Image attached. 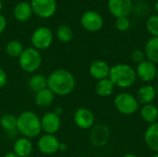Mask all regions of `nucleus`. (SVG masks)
Here are the masks:
<instances>
[{
  "label": "nucleus",
  "mask_w": 158,
  "mask_h": 157,
  "mask_svg": "<svg viewBox=\"0 0 158 157\" xmlns=\"http://www.w3.org/2000/svg\"><path fill=\"white\" fill-rule=\"evenodd\" d=\"M75 78L73 74L64 68L53 71L47 78V88L59 96H66L71 93L75 88Z\"/></svg>",
  "instance_id": "f257e3e1"
},
{
  "label": "nucleus",
  "mask_w": 158,
  "mask_h": 157,
  "mask_svg": "<svg viewBox=\"0 0 158 157\" xmlns=\"http://www.w3.org/2000/svg\"><path fill=\"white\" fill-rule=\"evenodd\" d=\"M115 87L118 88H130L137 80L135 69L125 63H118L110 68L109 77Z\"/></svg>",
  "instance_id": "f03ea898"
},
{
  "label": "nucleus",
  "mask_w": 158,
  "mask_h": 157,
  "mask_svg": "<svg viewBox=\"0 0 158 157\" xmlns=\"http://www.w3.org/2000/svg\"><path fill=\"white\" fill-rule=\"evenodd\" d=\"M17 130L25 138H35L42 131L41 118L32 111H24L17 117Z\"/></svg>",
  "instance_id": "7ed1b4c3"
},
{
  "label": "nucleus",
  "mask_w": 158,
  "mask_h": 157,
  "mask_svg": "<svg viewBox=\"0 0 158 157\" xmlns=\"http://www.w3.org/2000/svg\"><path fill=\"white\" fill-rule=\"evenodd\" d=\"M42 64V56L40 52L33 48L29 47L23 50L19 57V65L20 68L28 73L35 72Z\"/></svg>",
  "instance_id": "20e7f679"
},
{
  "label": "nucleus",
  "mask_w": 158,
  "mask_h": 157,
  "mask_svg": "<svg viewBox=\"0 0 158 157\" xmlns=\"http://www.w3.org/2000/svg\"><path fill=\"white\" fill-rule=\"evenodd\" d=\"M116 109L122 115H133L139 109V103L134 95L129 93H120L114 99Z\"/></svg>",
  "instance_id": "39448f33"
},
{
  "label": "nucleus",
  "mask_w": 158,
  "mask_h": 157,
  "mask_svg": "<svg viewBox=\"0 0 158 157\" xmlns=\"http://www.w3.org/2000/svg\"><path fill=\"white\" fill-rule=\"evenodd\" d=\"M53 43L52 31L47 27H40L36 29L31 35V43L33 48L39 50L47 49Z\"/></svg>",
  "instance_id": "423d86ee"
},
{
  "label": "nucleus",
  "mask_w": 158,
  "mask_h": 157,
  "mask_svg": "<svg viewBox=\"0 0 158 157\" xmlns=\"http://www.w3.org/2000/svg\"><path fill=\"white\" fill-rule=\"evenodd\" d=\"M81 24L84 30L91 32H96L103 28L104 19L98 12L94 10H88L82 14Z\"/></svg>",
  "instance_id": "0eeeda50"
},
{
  "label": "nucleus",
  "mask_w": 158,
  "mask_h": 157,
  "mask_svg": "<svg viewBox=\"0 0 158 157\" xmlns=\"http://www.w3.org/2000/svg\"><path fill=\"white\" fill-rule=\"evenodd\" d=\"M31 6L32 13L36 16L47 19L52 17L56 10V0H31Z\"/></svg>",
  "instance_id": "6e6552de"
},
{
  "label": "nucleus",
  "mask_w": 158,
  "mask_h": 157,
  "mask_svg": "<svg viewBox=\"0 0 158 157\" xmlns=\"http://www.w3.org/2000/svg\"><path fill=\"white\" fill-rule=\"evenodd\" d=\"M156 71L157 66L147 59L138 64L135 69L137 78L143 82L146 83H149L156 79Z\"/></svg>",
  "instance_id": "1a4fd4ad"
},
{
  "label": "nucleus",
  "mask_w": 158,
  "mask_h": 157,
  "mask_svg": "<svg viewBox=\"0 0 158 157\" xmlns=\"http://www.w3.org/2000/svg\"><path fill=\"white\" fill-rule=\"evenodd\" d=\"M107 7L109 12L118 18L128 17L132 11V1L131 0H108Z\"/></svg>",
  "instance_id": "9d476101"
},
{
  "label": "nucleus",
  "mask_w": 158,
  "mask_h": 157,
  "mask_svg": "<svg viewBox=\"0 0 158 157\" xmlns=\"http://www.w3.org/2000/svg\"><path fill=\"white\" fill-rule=\"evenodd\" d=\"M74 122L76 126L81 130L92 129L94 125V113L85 107L78 108L74 113Z\"/></svg>",
  "instance_id": "9b49d317"
},
{
  "label": "nucleus",
  "mask_w": 158,
  "mask_h": 157,
  "mask_svg": "<svg viewBox=\"0 0 158 157\" xmlns=\"http://www.w3.org/2000/svg\"><path fill=\"white\" fill-rule=\"evenodd\" d=\"M61 121L59 115L55 112H47L41 118V128L45 134L54 135L60 129Z\"/></svg>",
  "instance_id": "f8f14e48"
},
{
  "label": "nucleus",
  "mask_w": 158,
  "mask_h": 157,
  "mask_svg": "<svg viewBox=\"0 0 158 157\" xmlns=\"http://www.w3.org/2000/svg\"><path fill=\"white\" fill-rule=\"evenodd\" d=\"M38 149L44 155H53L59 150L60 143L58 139L52 134H44L38 140Z\"/></svg>",
  "instance_id": "ddd939ff"
},
{
  "label": "nucleus",
  "mask_w": 158,
  "mask_h": 157,
  "mask_svg": "<svg viewBox=\"0 0 158 157\" xmlns=\"http://www.w3.org/2000/svg\"><path fill=\"white\" fill-rule=\"evenodd\" d=\"M110 137L109 130L105 125H96L92 128L90 139L92 143L97 147H103L107 144Z\"/></svg>",
  "instance_id": "4468645a"
},
{
  "label": "nucleus",
  "mask_w": 158,
  "mask_h": 157,
  "mask_svg": "<svg viewBox=\"0 0 158 157\" xmlns=\"http://www.w3.org/2000/svg\"><path fill=\"white\" fill-rule=\"evenodd\" d=\"M110 68L111 67L108 65L107 62H106L105 60L98 59V60L94 61L90 65L89 72H90V75L94 79L100 81V80H104L109 77Z\"/></svg>",
  "instance_id": "2eb2a0df"
},
{
  "label": "nucleus",
  "mask_w": 158,
  "mask_h": 157,
  "mask_svg": "<svg viewBox=\"0 0 158 157\" xmlns=\"http://www.w3.org/2000/svg\"><path fill=\"white\" fill-rule=\"evenodd\" d=\"M135 97H136L138 103L143 105H148V104H153L154 100L156 97V87H154L153 85H151L149 83L144 84L139 88Z\"/></svg>",
  "instance_id": "dca6fc26"
},
{
  "label": "nucleus",
  "mask_w": 158,
  "mask_h": 157,
  "mask_svg": "<svg viewBox=\"0 0 158 157\" xmlns=\"http://www.w3.org/2000/svg\"><path fill=\"white\" fill-rule=\"evenodd\" d=\"M144 142L149 149L158 153V122L150 124L144 132Z\"/></svg>",
  "instance_id": "f3484780"
},
{
  "label": "nucleus",
  "mask_w": 158,
  "mask_h": 157,
  "mask_svg": "<svg viewBox=\"0 0 158 157\" xmlns=\"http://www.w3.org/2000/svg\"><path fill=\"white\" fill-rule=\"evenodd\" d=\"M13 152L19 157L30 156L32 152V143L30 139L21 137L15 142Z\"/></svg>",
  "instance_id": "a211bd4d"
},
{
  "label": "nucleus",
  "mask_w": 158,
  "mask_h": 157,
  "mask_svg": "<svg viewBox=\"0 0 158 157\" xmlns=\"http://www.w3.org/2000/svg\"><path fill=\"white\" fill-rule=\"evenodd\" d=\"M13 12H14L15 19L21 22L27 21L32 15V9H31V4L25 1L18 3Z\"/></svg>",
  "instance_id": "6ab92c4d"
},
{
  "label": "nucleus",
  "mask_w": 158,
  "mask_h": 157,
  "mask_svg": "<svg viewBox=\"0 0 158 157\" xmlns=\"http://www.w3.org/2000/svg\"><path fill=\"white\" fill-rule=\"evenodd\" d=\"M145 57L154 64H158V37H151L144 45Z\"/></svg>",
  "instance_id": "aec40b11"
},
{
  "label": "nucleus",
  "mask_w": 158,
  "mask_h": 157,
  "mask_svg": "<svg viewBox=\"0 0 158 157\" xmlns=\"http://www.w3.org/2000/svg\"><path fill=\"white\" fill-rule=\"evenodd\" d=\"M141 118L143 121L148 124H153L157 122L158 119V108L154 104L143 105L140 110Z\"/></svg>",
  "instance_id": "412c9836"
},
{
  "label": "nucleus",
  "mask_w": 158,
  "mask_h": 157,
  "mask_svg": "<svg viewBox=\"0 0 158 157\" xmlns=\"http://www.w3.org/2000/svg\"><path fill=\"white\" fill-rule=\"evenodd\" d=\"M115 89V85L110 81L109 78L100 80L95 85V93L100 97H108L110 96Z\"/></svg>",
  "instance_id": "4be33fe9"
},
{
  "label": "nucleus",
  "mask_w": 158,
  "mask_h": 157,
  "mask_svg": "<svg viewBox=\"0 0 158 157\" xmlns=\"http://www.w3.org/2000/svg\"><path fill=\"white\" fill-rule=\"evenodd\" d=\"M55 99V94L48 89L42 90L35 93V103L40 107H48L52 105Z\"/></svg>",
  "instance_id": "5701e85b"
},
{
  "label": "nucleus",
  "mask_w": 158,
  "mask_h": 157,
  "mask_svg": "<svg viewBox=\"0 0 158 157\" xmlns=\"http://www.w3.org/2000/svg\"><path fill=\"white\" fill-rule=\"evenodd\" d=\"M28 85L29 88L36 93L47 88V78H45L43 74H34L30 78Z\"/></svg>",
  "instance_id": "b1692460"
},
{
  "label": "nucleus",
  "mask_w": 158,
  "mask_h": 157,
  "mask_svg": "<svg viewBox=\"0 0 158 157\" xmlns=\"http://www.w3.org/2000/svg\"><path fill=\"white\" fill-rule=\"evenodd\" d=\"M0 126L6 131H12L17 129V117L12 114H5L0 118Z\"/></svg>",
  "instance_id": "393cba45"
},
{
  "label": "nucleus",
  "mask_w": 158,
  "mask_h": 157,
  "mask_svg": "<svg viewBox=\"0 0 158 157\" xmlns=\"http://www.w3.org/2000/svg\"><path fill=\"white\" fill-rule=\"evenodd\" d=\"M24 48L19 41H10L6 45V52L11 57H19Z\"/></svg>",
  "instance_id": "a878e982"
},
{
  "label": "nucleus",
  "mask_w": 158,
  "mask_h": 157,
  "mask_svg": "<svg viewBox=\"0 0 158 157\" xmlns=\"http://www.w3.org/2000/svg\"><path fill=\"white\" fill-rule=\"evenodd\" d=\"M56 36L62 43H69L73 38V31L68 25H61L56 30Z\"/></svg>",
  "instance_id": "bb28decb"
},
{
  "label": "nucleus",
  "mask_w": 158,
  "mask_h": 157,
  "mask_svg": "<svg viewBox=\"0 0 158 157\" xmlns=\"http://www.w3.org/2000/svg\"><path fill=\"white\" fill-rule=\"evenodd\" d=\"M146 30L152 37H158V15H152L146 20Z\"/></svg>",
  "instance_id": "cd10ccee"
},
{
  "label": "nucleus",
  "mask_w": 158,
  "mask_h": 157,
  "mask_svg": "<svg viewBox=\"0 0 158 157\" xmlns=\"http://www.w3.org/2000/svg\"><path fill=\"white\" fill-rule=\"evenodd\" d=\"M131 27V21L128 19V17H122V18H118L116 20V28L121 31H127Z\"/></svg>",
  "instance_id": "c85d7f7f"
},
{
  "label": "nucleus",
  "mask_w": 158,
  "mask_h": 157,
  "mask_svg": "<svg viewBox=\"0 0 158 157\" xmlns=\"http://www.w3.org/2000/svg\"><path fill=\"white\" fill-rule=\"evenodd\" d=\"M131 60L134 63H136L137 65L142 63L143 61H144L146 59L144 52L143 50H141V49H136V50L132 51V53L131 55Z\"/></svg>",
  "instance_id": "c756f323"
},
{
  "label": "nucleus",
  "mask_w": 158,
  "mask_h": 157,
  "mask_svg": "<svg viewBox=\"0 0 158 157\" xmlns=\"http://www.w3.org/2000/svg\"><path fill=\"white\" fill-rule=\"evenodd\" d=\"M7 82V75L6 73V71L0 68V89L3 88Z\"/></svg>",
  "instance_id": "7c9ffc66"
},
{
  "label": "nucleus",
  "mask_w": 158,
  "mask_h": 157,
  "mask_svg": "<svg viewBox=\"0 0 158 157\" xmlns=\"http://www.w3.org/2000/svg\"><path fill=\"white\" fill-rule=\"evenodd\" d=\"M6 27V20L5 17L0 14V34L5 31Z\"/></svg>",
  "instance_id": "2f4dec72"
},
{
  "label": "nucleus",
  "mask_w": 158,
  "mask_h": 157,
  "mask_svg": "<svg viewBox=\"0 0 158 157\" xmlns=\"http://www.w3.org/2000/svg\"><path fill=\"white\" fill-rule=\"evenodd\" d=\"M4 157H19L14 152H10V153H7V154H6Z\"/></svg>",
  "instance_id": "473e14b6"
},
{
  "label": "nucleus",
  "mask_w": 158,
  "mask_h": 157,
  "mask_svg": "<svg viewBox=\"0 0 158 157\" xmlns=\"http://www.w3.org/2000/svg\"><path fill=\"white\" fill-rule=\"evenodd\" d=\"M123 157H139L137 156L136 155H134V154H127V155H125Z\"/></svg>",
  "instance_id": "72a5a7b5"
},
{
  "label": "nucleus",
  "mask_w": 158,
  "mask_h": 157,
  "mask_svg": "<svg viewBox=\"0 0 158 157\" xmlns=\"http://www.w3.org/2000/svg\"><path fill=\"white\" fill-rule=\"evenodd\" d=\"M155 9H156V11L157 12V15H158V1L156 2V4H155Z\"/></svg>",
  "instance_id": "f704fd0d"
},
{
  "label": "nucleus",
  "mask_w": 158,
  "mask_h": 157,
  "mask_svg": "<svg viewBox=\"0 0 158 157\" xmlns=\"http://www.w3.org/2000/svg\"><path fill=\"white\" fill-rule=\"evenodd\" d=\"M2 8H3V3H2V1L0 0V11L2 10Z\"/></svg>",
  "instance_id": "c9c22d12"
},
{
  "label": "nucleus",
  "mask_w": 158,
  "mask_h": 157,
  "mask_svg": "<svg viewBox=\"0 0 158 157\" xmlns=\"http://www.w3.org/2000/svg\"><path fill=\"white\" fill-rule=\"evenodd\" d=\"M156 96H158V84L157 86L156 87Z\"/></svg>",
  "instance_id": "e433bc0d"
},
{
  "label": "nucleus",
  "mask_w": 158,
  "mask_h": 157,
  "mask_svg": "<svg viewBox=\"0 0 158 157\" xmlns=\"http://www.w3.org/2000/svg\"><path fill=\"white\" fill-rule=\"evenodd\" d=\"M152 157H158V153H156V154H155V155H154Z\"/></svg>",
  "instance_id": "4c0bfd02"
},
{
  "label": "nucleus",
  "mask_w": 158,
  "mask_h": 157,
  "mask_svg": "<svg viewBox=\"0 0 158 157\" xmlns=\"http://www.w3.org/2000/svg\"><path fill=\"white\" fill-rule=\"evenodd\" d=\"M156 79H157V81H158V66H157V71H156Z\"/></svg>",
  "instance_id": "58836bf2"
},
{
  "label": "nucleus",
  "mask_w": 158,
  "mask_h": 157,
  "mask_svg": "<svg viewBox=\"0 0 158 157\" xmlns=\"http://www.w3.org/2000/svg\"><path fill=\"white\" fill-rule=\"evenodd\" d=\"M131 1H142V0H131Z\"/></svg>",
  "instance_id": "ea45409f"
},
{
  "label": "nucleus",
  "mask_w": 158,
  "mask_h": 157,
  "mask_svg": "<svg viewBox=\"0 0 158 157\" xmlns=\"http://www.w3.org/2000/svg\"><path fill=\"white\" fill-rule=\"evenodd\" d=\"M152 1H156H156H158V0H152Z\"/></svg>",
  "instance_id": "a19ab883"
},
{
  "label": "nucleus",
  "mask_w": 158,
  "mask_h": 157,
  "mask_svg": "<svg viewBox=\"0 0 158 157\" xmlns=\"http://www.w3.org/2000/svg\"><path fill=\"white\" fill-rule=\"evenodd\" d=\"M27 157H32V156H31V155H30V156H27Z\"/></svg>",
  "instance_id": "79ce46f5"
}]
</instances>
